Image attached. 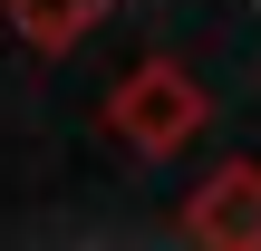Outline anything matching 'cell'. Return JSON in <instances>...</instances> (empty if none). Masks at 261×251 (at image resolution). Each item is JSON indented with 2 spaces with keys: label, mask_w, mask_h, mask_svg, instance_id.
<instances>
[{
  "label": "cell",
  "mask_w": 261,
  "mask_h": 251,
  "mask_svg": "<svg viewBox=\"0 0 261 251\" xmlns=\"http://www.w3.org/2000/svg\"><path fill=\"white\" fill-rule=\"evenodd\" d=\"M107 126H116L126 145H145V155H174V145L203 126V97H194V77H184L174 58H145V68L107 97Z\"/></svg>",
  "instance_id": "6da1fadb"
},
{
  "label": "cell",
  "mask_w": 261,
  "mask_h": 251,
  "mask_svg": "<svg viewBox=\"0 0 261 251\" xmlns=\"http://www.w3.org/2000/svg\"><path fill=\"white\" fill-rule=\"evenodd\" d=\"M184 232H194V242H261V164H223V174L194 193Z\"/></svg>",
  "instance_id": "7a4b0ae2"
},
{
  "label": "cell",
  "mask_w": 261,
  "mask_h": 251,
  "mask_svg": "<svg viewBox=\"0 0 261 251\" xmlns=\"http://www.w3.org/2000/svg\"><path fill=\"white\" fill-rule=\"evenodd\" d=\"M0 10H10V29H19L29 48H48V58L97 29V0H0Z\"/></svg>",
  "instance_id": "3957f363"
}]
</instances>
